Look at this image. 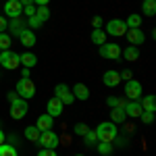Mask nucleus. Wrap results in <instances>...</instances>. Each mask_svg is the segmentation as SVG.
<instances>
[{
  "mask_svg": "<svg viewBox=\"0 0 156 156\" xmlns=\"http://www.w3.org/2000/svg\"><path fill=\"white\" fill-rule=\"evenodd\" d=\"M58 142H60V137H58L54 131H52V129H48V131H42V133H40V137H37V144L42 146V148H52V150L58 146Z\"/></svg>",
  "mask_w": 156,
  "mask_h": 156,
  "instance_id": "5",
  "label": "nucleus"
},
{
  "mask_svg": "<svg viewBox=\"0 0 156 156\" xmlns=\"http://www.w3.org/2000/svg\"><path fill=\"white\" fill-rule=\"evenodd\" d=\"M19 60H21V65H23V67L31 69V67H36L37 56L34 54V52H23V54H19Z\"/></svg>",
  "mask_w": 156,
  "mask_h": 156,
  "instance_id": "17",
  "label": "nucleus"
},
{
  "mask_svg": "<svg viewBox=\"0 0 156 156\" xmlns=\"http://www.w3.org/2000/svg\"><path fill=\"white\" fill-rule=\"evenodd\" d=\"M36 15L42 19V21H48L50 19V11H48V6H37L36 9Z\"/></svg>",
  "mask_w": 156,
  "mask_h": 156,
  "instance_id": "31",
  "label": "nucleus"
},
{
  "mask_svg": "<svg viewBox=\"0 0 156 156\" xmlns=\"http://www.w3.org/2000/svg\"><path fill=\"white\" fill-rule=\"evenodd\" d=\"M119 75H121V79H131V71H123Z\"/></svg>",
  "mask_w": 156,
  "mask_h": 156,
  "instance_id": "41",
  "label": "nucleus"
},
{
  "mask_svg": "<svg viewBox=\"0 0 156 156\" xmlns=\"http://www.w3.org/2000/svg\"><path fill=\"white\" fill-rule=\"evenodd\" d=\"M27 23H29L31 29H36V27H40V25H44V21H42L37 15H31V17H27Z\"/></svg>",
  "mask_w": 156,
  "mask_h": 156,
  "instance_id": "32",
  "label": "nucleus"
},
{
  "mask_svg": "<svg viewBox=\"0 0 156 156\" xmlns=\"http://www.w3.org/2000/svg\"><path fill=\"white\" fill-rule=\"evenodd\" d=\"M19 2H21V6H27V4H34L31 0H19Z\"/></svg>",
  "mask_w": 156,
  "mask_h": 156,
  "instance_id": "44",
  "label": "nucleus"
},
{
  "mask_svg": "<svg viewBox=\"0 0 156 156\" xmlns=\"http://www.w3.org/2000/svg\"><path fill=\"white\" fill-rule=\"evenodd\" d=\"M62 108H65V104L60 102L58 98H50L48 104H46V110H48L50 117H60L62 115Z\"/></svg>",
  "mask_w": 156,
  "mask_h": 156,
  "instance_id": "11",
  "label": "nucleus"
},
{
  "mask_svg": "<svg viewBox=\"0 0 156 156\" xmlns=\"http://www.w3.org/2000/svg\"><path fill=\"white\" fill-rule=\"evenodd\" d=\"M11 29H12V34H17V36H19V34H21L23 29H27V27H23V25H21V21H19V17H17V19H12Z\"/></svg>",
  "mask_w": 156,
  "mask_h": 156,
  "instance_id": "33",
  "label": "nucleus"
},
{
  "mask_svg": "<svg viewBox=\"0 0 156 156\" xmlns=\"http://www.w3.org/2000/svg\"><path fill=\"white\" fill-rule=\"evenodd\" d=\"M106 104L110 108H125V104H127V102H125V100H123V98H115V96H110L106 100Z\"/></svg>",
  "mask_w": 156,
  "mask_h": 156,
  "instance_id": "27",
  "label": "nucleus"
},
{
  "mask_svg": "<svg viewBox=\"0 0 156 156\" xmlns=\"http://www.w3.org/2000/svg\"><path fill=\"white\" fill-rule=\"evenodd\" d=\"M110 119H112V123H123V121L127 119V115H125L123 108H112L110 110Z\"/></svg>",
  "mask_w": 156,
  "mask_h": 156,
  "instance_id": "23",
  "label": "nucleus"
},
{
  "mask_svg": "<svg viewBox=\"0 0 156 156\" xmlns=\"http://www.w3.org/2000/svg\"><path fill=\"white\" fill-rule=\"evenodd\" d=\"M23 77H25V79H29V69H27V67H23Z\"/></svg>",
  "mask_w": 156,
  "mask_h": 156,
  "instance_id": "43",
  "label": "nucleus"
},
{
  "mask_svg": "<svg viewBox=\"0 0 156 156\" xmlns=\"http://www.w3.org/2000/svg\"><path fill=\"white\" fill-rule=\"evenodd\" d=\"M96 135H98V142H106V144H112L117 140V125L115 123H100L96 129Z\"/></svg>",
  "mask_w": 156,
  "mask_h": 156,
  "instance_id": "1",
  "label": "nucleus"
},
{
  "mask_svg": "<svg viewBox=\"0 0 156 156\" xmlns=\"http://www.w3.org/2000/svg\"><path fill=\"white\" fill-rule=\"evenodd\" d=\"M31 2H34V4H37V6H46L50 0H31Z\"/></svg>",
  "mask_w": 156,
  "mask_h": 156,
  "instance_id": "40",
  "label": "nucleus"
},
{
  "mask_svg": "<svg viewBox=\"0 0 156 156\" xmlns=\"http://www.w3.org/2000/svg\"><path fill=\"white\" fill-rule=\"evenodd\" d=\"M142 104V110H146V112H154L156 110V98L154 96H146L144 102H140Z\"/></svg>",
  "mask_w": 156,
  "mask_h": 156,
  "instance_id": "22",
  "label": "nucleus"
},
{
  "mask_svg": "<svg viewBox=\"0 0 156 156\" xmlns=\"http://www.w3.org/2000/svg\"><path fill=\"white\" fill-rule=\"evenodd\" d=\"M54 94H56V98H58L62 104H73V102H75V96L71 94V90H69L65 83L56 85V87H54Z\"/></svg>",
  "mask_w": 156,
  "mask_h": 156,
  "instance_id": "8",
  "label": "nucleus"
},
{
  "mask_svg": "<svg viewBox=\"0 0 156 156\" xmlns=\"http://www.w3.org/2000/svg\"><path fill=\"white\" fill-rule=\"evenodd\" d=\"M52 125H54V117H50L48 112H46V115H40V117H37L36 127L40 129V133H42V131H48V129H52Z\"/></svg>",
  "mask_w": 156,
  "mask_h": 156,
  "instance_id": "13",
  "label": "nucleus"
},
{
  "mask_svg": "<svg viewBox=\"0 0 156 156\" xmlns=\"http://www.w3.org/2000/svg\"><path fill=\"white\" fill-rule=\"evenodd\" d=\"M83 142H85V146H87V148H94V146L98 144V135H96V131H92V129H90V131L83 135Z\"/></svg>",
  "mask_w": 156,
  "mask_h": 156,
  "instance_id": "25",
  "label": "nucleus"
},
{
  "mask_svg": "<svg viewBox=\"0 0 156 156\" xmlns=\"http://www.w3.org/2000/svg\"><path fill=\"white\" fill-rule=\"evenodd\" d=\"M4 29H9V21L4 17H0V34H4Z\"/></svg>",
  "mask_w": 156,
  "mask_h": 156,
  "instance_id": "39",
  "label": "nucleus"
},
{
  "mask_svg": "<svg viewBox=\"0 0 156 156\" xmlns=\"http://www.w3.org/2000/svg\"><path fill=\"white\" fill-rule=\"evenodd\" d=\"M102 81H104V85H108V87H117V85L121 83V75L117 71H106L104 73V77H102Z\"/></svg>",
  "mask_w": 156,
  "mask_h": 156,
  "instance_id": "14",
  "label": "nucleus"
},
{
  "mask_svg": "<svg viewBox=\"0 0 156 156\" xmlns=\"http://www.w3.org/2000/svg\"><path fill=\"white\" fill-rule=\"evenodd\" d=\"M87 131H90V127H87L85 123H77V125L73 127V133H75V135H81V137H83Z\"/></svg>",
  "mask_w": 156,
  "mask_h": 156,
  "instance_id": "30",
  "label": "nucleus"
},
{
  "mask_svg": "<svg viewBox=\"0 0 156 156\" xmlns=\"http://www.w3.org/2000/svg\"><path fill=\"white\" fill-rule=\"evenodd\" d=\"M125 25H127V29H137V27L142 25V17H140V15H129Z\"/></svg>",
  "mask_w": 156,
  "mask_h": 156,
  "instance_id": "24",
  "label": "nucleus"
},
{
  "mask_svg": "<svg viewBox=\"0 0 156 156\" xmlns=\"http://www.w3.org/2000/svg\"><path fill=\"white\" fill-rule=\"evenodd\" d=\"M0 144H4V133H2V129H0Z\"/></svg>",
  "mask_w": 156,
  "mask_h": 156,
  "instance_id": "45",
  "label": "nucleus"
},
{
  "mask_svg": "<svg viewBox=\"0 0 156 156\" xmlns=\"http://www.w3.org/2000/svg\"><path fill=\"white\" fill-rule=\"evenodd\" d=\"M19 37H21V44L27 46V48L36 44V36H34V31H29V29H23V31L19 34Z\"/></svg>",
  "mask_w": 156,
  "mask_h": 156,
  "instance_id": "18",
  "label": "nucleus"
},
{
  "mask_svg": "<svg viewBox=\"0 0 156 156\" xmlns=\"http://www.w3.org/2000/svg\"><path fill=\"white\" fill-rule=\"evenodd\" d=\"M9 46H11V36L0 34V50H9Z\"/></svg>",
  "mask_w": 156,
  "mask_h": 156,
  "instance_id": "34",
  "label": "nucleus"
},
{
  "mask_svg": "<svg viewBox=\"0 0 156 156\" xmlns=\"http://www.w3.org/2000/svg\"><path fill=\"white\" fill-rule=\"evenodd\" d=\"M142 11L148 17H154L156 15V0H142Z\"/></svg>",
  "mask_w": 156,
  "mask_h": 156,
  "instance_id": "19",
  "label": "nucleus"
},
{
  "mask_svg": "<svg viewBox=\"0 0 156 156\" xmlns=\"http://www.w3.org/2000/svg\"><path fill=\"white\" fill-rule=\"evenodd\" d=\"M75 156H83V154H75Z\"/></svg>",
  "mask_w": 156,
  "mask_h": 156,
  "instance_id": "46",
  "label": "nucleus"
},
{
  "mask_svg": "<svg viewBox=\"0 0 156 156\" xmlns=\"http://www.w3.org/2000/svg\"><path fill=\"white\" fill-rule=\"evenodd\" d=\"M37 156H58V154H56L52 148H42V150L37 152Z\"/></svg>",
  "mask_w": 156,
  "mask_h": 156,
  "instance_id": "36",
  "label": "nucleus"
},
{
  "mask_svg": "<svg viewBox=\"0 0 156 156\" xmlns=\"http://www.w3.org/2000/svg\"><path fill=\"white\" fill-rule=\"evenodd\" d=\"M96 150H98L102 156H108L110 152H112V146L106 144V142H98V144H96Z\"/></svg>",
  "mask_w": 156,
  "mask_h": 156,
  "instance_id": "28",
  "label": "nucleus"
},
{
  "mask_svg": "<svg viewBox=\"0 0 156 156\" xmlns=\"http://www.w3.org/2000/svg\"><path fill=\"white\" fill-rule=\"evenodd\" d=\"M92 27H94V29H100V27H102V19H100V17H94V19H92Z\"/></svg>",
  "mask_w": 156,
  "mask_h": 156,
  "instance_id": "38",
  "label": "nucleus"
},
{
  "mask_svg": "<svg viewBox=\"0 0 156 156\" xmlns=\"http://www.w3.org/2000/svg\"><path fill=\"white\" fill-rule=\"evenodd\" d=\"M90 37H92V42H94V44H98V46L106 44V34H104V29H94Z\"/></svg>",
  "mask_w": 156,
  "mask_h": 156,
  "instance_id": "21",
  "label": "nucleus"
},
{
  "mask_svg": "<svg viewBox=\"0 0 156 156\" xmlns=\"http://www.w3.org/2000/svg\"><path fill=\"white\" fill-rule=\"evenodd\" d=\"M71 94L77 98V100H87V98H90V90H87V85H83V83H75L73 90H71Z\"/></svg>",
  "mask_w": 156,
  "mask_h": 156,
  "instance_id": "16",
  "label": "nucleus"
},
{
  "mask_svg": "<svg viewBox=\"0 0 156 156\" xmlns=\"http://www.w3.org/2000/svg\"><path fill=\"white\" fill-rule=\"evenodd\" d=\"M123 110H125V115H127V117H140V115H142V104H140L137 100H131V102H127V104H125Z\"/></svg>",
  "mask_w": 156,
  "mask_h": 156,
  "instance_id": "15",
  "label": "nucleus"
},
{
  "mask_svg": "<svg viewBox=\"0 0 156 156\" xmlns=\"http://www.w3.org/2000/svg\"><path fill=\"white\" fill-rule=\"evenodd\" d=\"M125 96L129 100H140L142 98V83L135 81V79H127L125 83Z\"/></svg>",
  "mask_w": 156,
  "mask_h": 156,
  "instance_id": "7",
  "label": "nucleus"
},
{
  "mask_svg": "<svg viewBox=\"0 0 156 156\" xmlns=\"http://www.w3.org/2000/svg\"><path fill=\"white\" fill-rule=\"evenodd\" d=\"M0 156H19V154H17V150H15L12 146L0 144Z\"/></svg>",
  "mask_w": 156,
  "mask_h": 156,
  "instance_id": "29",
  "label": "nucleus"
},
{
  "mask_svg": "<svg viewBox=\"0 0 156 156\" xmlns=\"http://www.w3.org/2000/svg\"><path fill=\"white\" fill-rule=\"evenodd\" d=\"M23 15H25V17H31V15H36V9H34V4H27V6H23Z\"/></svg>",
  "mask_w": 156,
  "mask_h": 156,
  "instance_id": "37",
  "label": "nucleus"
},
{
  "mask_svg": "<svg viewBox=\"0 0 156 156\" xmlns=\"http://www.w3.org/2000/svg\"><path fill=\"white\" fill-rule=\"evenodd\" d=\"M4 12H6V17L17 19V17L23 15V6H21L19 0H6V4H4Z\"/></svg>",
  "mask_w": 156,
  "mask_h": 156,
  "instance_id": "10",
  "label": "nucleus"
},
{
  "mask_svg": "<svg viewBox=\"0 0 156 156\" xmlns=\"http://www.w3.org/2000/svg\"><path fill=\"white\" fill-rule=\"evenodd\" d=\"M25 137H27L29 142H37V137H40V129H37L36 125L27 127V129H25Z\"/></svg>",
  "mask_w": 156,
  "mask_h": 156,
  "instance_id": "26",
  "label": "nucleus"
},
{
  "mask_svg": "<svg viewBox=\"0 0 156 156\" xmlns=\"http://www.w3.org/2000/svg\"><path fill=\"white\" fill-rule=\"evenodd\" d=\"M125 31H127V25L125 21H121V19H110L106 23V29H104V34H110V36H125Z\"/></svg>",
  "mask_w": 156,
  "mask_h": 156,
  "instance_id": "6",
  "label": "nucleus"
},
{
  "mask_svg": "<svg viewBox=\"0 0 156 156\" xmlns=\"http://www.w3.org/2000/svg\"><path fill=\"white\" fill-rule=\"evenodd\" d=\"M17 92H9V102H12V100H17Z\"/></svg>",
  "mask_w": 156,
  "mask_h": 156,
  "instance_id": "42",
  "label": "nucleus"
},
{
  "mask_svg": "<svg viewBox=\"0 0 156 156\" xmlns=\"http://www.w3.org/2000/svg\"><path fill=\"white\" fill-rule=\"evenodd\" d=\"M0 65H2V69H17L19 65H21V60H19V54L17 52H12V50H2V54H0Z\"/></svg>",
  "mask_w": 156,
  "mask_h": 156,
  "instance_id": "3",
  "label": "nucleus"
},
{
  "mask_svg": "<svg viewBox=\"0 0 156 156\" xmlns=\"http://www.w3.org/2000/svg\"><path fill=\"white\" fill-rule=\"evenodd\" d=\"M140 119L144 121V123H152V121H154V112H146V110H142Z\"/></svg>",
  "mask_w": 156,
  "mask_h": 156,
  "instance_id": "35",
  "label": "nucleus"
},
{
  "mask_svg": "<svg viewBox=\"0 0 156 156\" xmlns=\"http://www.w3.org/2000/svg\"><path fill=\"white\" fill-rule=\"evenodd\" d=\"M123 56H125V60L133 62V60L140 58V50H137V46H127V48H125V52H123Z\"/></svg>",
  "mask_w": 156,
  "mask_h": 156,
  "instance_id": "20",
  "label": "nucleus"
},
{
  "mask_svg": "<svg viewBox=\"0 0 156 156\" xmlns=\"http://www.w3.org/2000/svg\"><path fill=\"white\" fill-rule=\"evenodd\" d=\"M15 92H17V96H21L23 100H29V98L36 96V85H34V81H31V79H25V77H21V79L17 81Z\"/></svg>",
  "mask_w": 156,
  "mask_h": 156,
  "instance_id": "2",
  "label": "nucleus"
},
{
  "mask_svg": "<svg viewBox=\"0 0 156 156\" xmlns=\"http://www.w3.org/2000/svg\"><path fill=\"white\" fill-rule=\"evenodd\" d=\"M125 36H127L129 42H131V46H140V44H144V40H146L144 31H142L140 27H137V29H127Z\"/></svg>",
  "mask_w": 156,
  "mask_h": 156,
  "instance_id": "12",
  "label": "nucleus"
},
{
  "mask_svg": "<svg viewBox=\"0 0 156 156\" xmlns=\"http://www.w3.org/2000/svg\"><path fill=\"white\" fill-rule=\"evenodd\" d=\"M100 56L102 58H119L121 56V46L119 44H102L100 46Z\"/></svg>",
  "mask_w": 156,
  "mask_h": 156,
  "instance_id": "9",
  "label": "nucleus"
},
{
  "mask_svg": "<svg viewBox=\"0 0 156 156\" xmlns=\"http://www.w3.org/2000/svg\"><path fill=\"white\" fill-rule=\"evenodd\" d=\"M27 110H29V106H27V100H23V98H17V100L11 102V117L15 121L23 119L27 115Z\"/></svg>",
  "mask_w": 156,
  "mask_h": 156,
  "instance_id": "4",
  "label": "nucleus"
}]
</instances>
